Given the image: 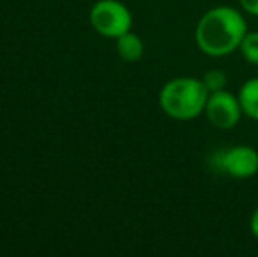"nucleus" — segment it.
I'll return each mask as SVG.
<instances>
[{"mask_svg": "<svg viewBox=\"0 0 258 257\" xmlns=\"http://www.w3.org/2000/svg\"><path fill=\"white\" fill-rule=\"evenodd\" d=\"M248 21L241 9L232 6H214L207 9L195 25L194 39L199 52L211 59H223L239 52Z\"/></svg>", "mask_w": 258, "mask_h": 257, "instance_id": "nucleus-1", "label": "nucleus"}, {"mask_svg": "<svg viewBox=\"0 0 258 257\" xmlns=\"http://www.w3.org/2000/svg\"><path fill=\"white\" fill-rule=\"evenodd\" d=\"M209 92L201 78L177 76L160 88L158 106L169 118L177 122H191L204 115Z\"/></svg>", "mask_w": 258, "mask_h": 257, "instance_id": "nucleus-2", "label": "nucleus"}, {"mask_svg": "<svg viewBox=\"0 0 258 257\" xmlns=\"http://www.w3.org/2000/svg\"><path fill=\"white\" fill-rule=\"evenodd\" d=\"M90 23L97 34L107 39H118L132 30V13L119 0H99L90 11Z\"/></svg>", "mask_w": 258, "mask_h": 257, "instance_id": "nucleus-3", "label": "nucleus"}, {"mask_svg": "<svg viewBox=\"0 0 258 257\" xmlns=\"http://www.w3.org/2000/svg\"><path fill=\"white\" fill-rule=\"evenodd\" d=\"M204 117L211 125L218 130H232L241 122L242 108L239 104L237 95L230 93L228 90L209 93L206 102Z\"/></svg>", "mask_w": 258, "mask_h": 257, "instance_id": "nucleus-4", "label": "nucleus"}, {"mask_svg": "<svg viewBox=\"0 0 258 257\" xmlns=\"http://www.w3.org/2000/svg\"><path fill=\"white\" fill-rule=\"evenodd\" d=\"M218 166L235 180H248L258 173V150L249 144H235L218 155Z\"/></svg>", "mask_w": 258, "mask_h": 257, "instance_id": "nucleus-5", "label": "nucleus"}, {"mask_svg": "<svg viewBox=\"0 0 258 257\" xmlns=\"http://www.w3.org/2000/svg\"><path fill=\"white\" fill-rule=\"evenodd\" d=\"M242 115L253 122H258V78H249L239 86L237 92Z\"/></svg>", "mask_w": 258, "mask_h": 257, "instance_id": "nucleus-6", "label": "nucleus"}, {"mask_svg": "<svg viewBox=\"0 0 258 257\" xmlns=\"http://www.w3.org/2000/svg\"><path fill=\"white\" fill-rule=\"evenodd\" d=\"M116 52L125 62H139L144 55V42L132 30L116 39Z\"/></svg>", "mask_w": 258, "mask_h": 257, "instance_id": "nucleus-7", "label": "nucleus"}, {"mask_svg": "<svg viewBox=\"0 0 258 257\" xmlns=\"http://www.w3.org/2000/svg\"><path fill=\"white\" fill-rule=\"evenodd\" d=\"M239 52L248 64L258 65V30H248L239 46Z\"/></svg>", "mask_w": 258, "mask_h": 257, "instance_id": "nucleus-8", "label": "nucleus"}, {"mask_svg": "<svg viewBox=\"0 0 258 257\" xmlns=\"http://www.w3.org/2000/svg\"><path fill=\"white\" fill-rule=\"evenodd\" d=\"M201 79L209 93L220 92V90H227V85H228L227 72L221 71V69H209V71L204 72V76H202Z\"/></svg>", "mask_w": 258, "mask_h": 257, "instance_id": "nucleus-9", "label": "nucleus"}, {"mask_svg": "<svg viewBox=\"0 0 258 257\" xmlns=\"http://www.w3.org/2000/svg\"><path fill=\"white\" fill-rule=\"evenodd\" d=\"M237 2L242 13L258 18V0H237Z\"/></svg>", "mask_w": 258, "mask_h": 257, "instance_id": "nucleus-10", "label": "nucleus"}, {"mask_svg": "<svg viewBox=\"0 0 258 257\" xmlns=\"http://www.w3.org/2000/svg\"><path fill=\"white\" fill-rule=\"evenodd\" d=\"M249 233H251L253 238L258 241V206L253 210L251 217H249Z\"/></svg>", "mask_w": 258, "mask_h": 257, "instance_id": "nucleus-11", "label": "nucleus"}]
</instances>
